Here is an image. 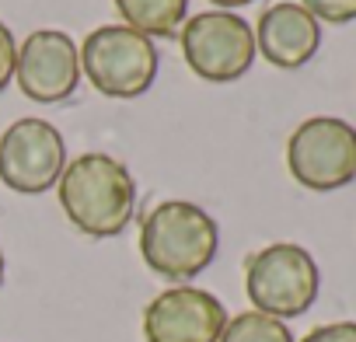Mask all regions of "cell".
I'll use <instances>...</instances> for the list:
<instances>
[{"instance_id": "1", "label": "cell", "mask_w": 356, "mask_h": 342, "mask_svg": "<svg viewBox=\"0 0 356 342\" xmlns=\"http://www.w3.org/2000/svg\"><path fill=\"white\" fill-rule=\"evenodd\" d=\"M67 220L88 238H115L136 210V182L129 168L102 150L74 157L56 182Z\"/></svg>"}, {"instance_id": "2", "label": "cell", "mask_w": 356, "mask_h": 342, "mask_svg": "<svg viewBox=\"0 0 356 342\" xmlns=\"http://www.w3.org/2000/svg\"><path fill=\"white\" fill-rule=\"evenodd\" d=\"M220 248L217 220L186 200H164L157 203L140 224V255L143 262L175 283H186L200 276Z\"/></svg>"}, {"instance_id": "3", "label": "cell", "mask_w": 356, "mask_h": 342, "mask_svg": "<svg viewBox=\"0 0 356 342\" xmlns=\"http://www.w3.org/2000/svg\"><path fill=\"white\" fill-rule=\"evenodd\" d=\"M321 276L307 248L276 241L245 262V293L269 318H297L318 297Z\"/></svg>"}, {"instance_id": "4", "label": "cell", "mask_w": 356, "mask_h": 342, "mask_svg": "<svg viewBox=\"0 0 356 342\" xmlns=\"http://www.w3.org/2000/svg\"><path fill=\"white\" fill-rule=\"evenodd\" d=\"M81 74L105 98H140L157 77V46L126 25H102L81 42Z\"/></svg>"}, {"instance_id": "5", "label": "cell", "mask_w": 356, "mask_h": 342, "mask_svg": "<svg viewBox=\"0 0 356 342\" xmlns=\"http://www.w3.org/2000/svg\"><path fill=\"white\" fill-rule=\"evenodd\" d=\"M286 168L293 182L314 193L356 182V129L335 115L304 119L286 140Z\"/></svg>"}, {"instance_id": "6", "label": "cell", "mask_w": 356, "mask_h": 342, "mask_svg": "<svg viewBox=\"0 0 356 342\" xmlns=\"http://www.w3.org/2000/svg\"><path fill=\"white\" fill-rule=\"evenodd\" d=\"M178 42L193 74L213 84L245 77L259 53L255 28L231 11H200L186 18V25L178 28Z\"/></svg>"}, {"instance_id": "7", "label": "cell", "mask_w": 356, "mask_h": 342, "mask_svg": "<svg viewBox=\"0 0 356 342\" xmlns=\"http://www.w3.org/2000/svg\"><path fill=\"white\" fill-rule=\"evenodd\" d=\"M67 168V147L53 122L18 119L0 136V182L22 196L53 189Z\"/></svg>"}, {"instance_id": "8", "label": "cell", "mask_w": 356, "mask_h": 342, "mask_svg": "<svg viewBox=\"0 0 356 342\" xmlns=\"http://www.w3.org/2000/svg\"><path fill=\"white\" fill-rule=\"evenodd\" d=\"M15 81L25 98L56 105L81 84V49L60 28H39L18 46Z\"/></svg>"}, {"instance_id": "9", "label": "cell", "mask_w": 356, "mask_h": 342, "mask_svg": "<svg viewBox=\"0 0 356 342\" xmlns=\"http://www.w3.org/2000/svg\"><path fill=\"white\" fill-rule=\"evenodd\" d=\"M227 307L220 297L200 286H171L157 293L143 311L147 342H220Z\"/></svg>"}, {"instance_id": "10", "label": "cell", "mask_w": 356, "mask_h": 342, "mask_svg": "<svg viewBox=\"0 0 356 342\" xmlns=\"http://www.w3.org/2000/svg\"><path fill=\"white\" fill-rule=\"evenodd\" d=\"M321 46V25L300 4H273L259 15L255 25V49L280 70L304 67Z\"/></svg>"}, {"instance_id": "11", "label": "cell", "mask_w": 356, "mask_h": 342, "mask_svg": "<svg viewBox=\"0 0 356 342\" xmlns=\"http://www.w3.org/2000/svg\"><path fill=\"white\" fill-rule=\"evenodd\" d=\"M126 28L147 39H171L189 18V0H115Z\"/></svg>"}, {"instance_id": "12", "label": "cell", "mask_w": 356, "mask_h": 342, "mask_svg": "<svg viewBox=\"0 0 356 342\" xmlns=\"http://www.w3.org/2000/svg\"><path fill=\"white\" fill-rule=\"evenodd\" d=\"M220 342H293L286 321L269 318L262 311H245L238 318H227Z\"/></svg>"}, {"instance_id": "13", "label": "cell", "mask_w": 356, "mask_h": 342, "mask_svg": "<svg viewBox=\"0 0 356 342\" xmlns=\"http://www.w3.org/2000/svg\"><path fill=\"white\" fill-rule=\"evenodd\" d=\"M300 8L321 25V22H332V25H346L356 18V0H300Z\"/></svg>"}, {"instance_id": "14", "label": "cell", "mask_w": 356, "mask_h": 342, "mask_svg": "<svg viewBox=\"0 0 356 342\" xmlns=\"http://www.w3.org/2000/svg\"><path fill=\"white\" fill-rule=\"evenodd\" d=\"M300 342H356V321H332L311 328Z\"/></svg>"}, {"instance_id": "15", "label": "cell", "mask_w": 356, "mask_h": 342, "mask_svg": "<svg viewBox=\"0 0 356 342\" xmlns=\"http://www.w3.org/2000/svg\"><path fill=\"white\" fill-rule=\"evenodd\" d=\"M15 63H18V42L11 35V28L0 22V91H4L15 77Z\"/></svg>"}, {"instance_id": "16", "label": "cell", "mask_w": 356, "mask_h": 342, "mask_svg": "<svg viewBox=\"0 0 356 342\" xmlns=\"http://www.w3.org/2000/svg\"><path fill=\"white\" fill-rule=\"evenodd\" d=\"M210 4H217V11H231V8H245V4H252V0H210Z\"/></svg>"}, {"instance_id": "17", "label": "cell", "mask_w": 356, "mask_h": 342, "mask_svg": "<svg viewBox=\"0 0 356 342\" xmlns=\"http://www.w3.org/2000/svg\"><path fill=\"white\" fill-rule=\"evenodd\" d=\"M0 283H4V252H0Z\"/></svg>"}]
</instances>
